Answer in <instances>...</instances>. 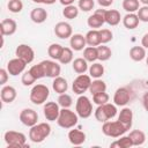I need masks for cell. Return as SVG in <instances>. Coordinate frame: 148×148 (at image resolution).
Wrapping results in <instances>:
<instances>
[{"label": "cell", "mask_w": 148, "mask_h": 148, "mask_svg": "<svg viewBox=\"0 0 148 148\" xmlns=\"http://www.w3.org/2000/svg\"><path fill=\"white\" fill-rule=\"evenodd\" d=\"M15 56L25 61L27 64H30L35 59V51L28 44H20L15 49Z\"/></svg>", "instance_id": "obj_9"}, {"label": "cell", "mask_w": 148, "mask_h": 148, "mask_svg": "<svg viewBox=\"0 0 148 148\" xmlns=\"http://www.w3.org/2000/svg\"><path fill=\"white\" fill-rule=\"evenodd\" d=\"M62 49L64 46H61L60 44L58 43H52L49 47H47V54L50 56L51 59L53 60H59V57L62 52Z\"/></svg>", "instance_id": "obj_34"}, {"label": "cell", "mask_w": 148, "mask_h": 148, "mask_svg": "<svg viewBox=\"0 0 148 148\" xmlns=\"http://www.w3.org/2000/svg\"><path fill=\"white\" fill-rule=\"evenodd\" d=\"M116 106H117L116 104H111V103H105V104L98 105L94 112L96 120H98L99 123H105V121L114 118L117 114Z\"/></svg>", "instance_id": "obj_6"}, {"label": "cell", "mask_w": 148, "mask_h": 148, "mask_svg": "<svg viewBox=\"0 0 148 148\" xmlns=\"http://www.w3.org/2000/svg\"><path fill=\"white\" fill-rule=\"evenodd\" d=\"M104 20H105V23H108L111 27H114V25H118L120 23L121 15L117 9H109V10L105 9Z\"/></svg>", "instance_id": "obj_23"}, {"label": "cell", "mask_w": 148, "mask_h": 148, "mask_svg": "<svg viewBox=\"0 0 148 148\" xmlns=\"http://www.w3.org/2000/svg\"><path fill=\"white\" fill-rule=\"evenodd\" d=\"M99 35H101V43L102 44H106V43L111 42L113 38V34L110 29H101Z\"/></svg>", "instance_id": "obj_45"}, {"label": "cell", "mask_w": 148, "mask_h": 148, "mask_svg": "<svg viewBox=\"0 0 148 148\" xmlns=\"http://www.w3.org/2000/svg\"><path fill=\"white\" fill-rule=\"evenodd\" d=\"M75 112L77 113V116L82 119H87L92 114V104L91 101L84 96V95H80L79 98L76 99V104H75Z\"/></svg>", "instance_id": "obj_7"}, {"label": "cell", "mask_w": 148, "mask_h": 148, "mask_svg": "<svg viewBox=\"0 0 148 148\" xmlns=\"http://www.w3.org/2000/svg\"><path fill=\"white\" fill-rule=\"evenodd\" d=\"M140 3H143V5H148V0H139Z\"/></svg>", "instance_id": "obj_53"}, {"label": "cell", "mask_w": 148, "mask_h": 148, "mask_svg": "<svg viewBox=\"0 0 148 148\" xmlns=\"http://www.w3.org/2000/svg\"><path fill=\"white\" fill-rule=\"evenodd\" d=\"M49 96H50V89L47 88V86H45L43 83H38L31 88L29 98H30L31 103H34L36 105H40L46 102Z\"/></svg>", "instance_id": "obj_4"}, {"label": "cell", "mask_w": 148, "mask_h": 148, "mask_svg": "<svg viewBox=\"0 0 148 148\" xmlns=\"http://www.w3.org/2000/svg\"><path fill=\"white\" fill-rule=\"evenodd\" d=\"M58 104L60 105V108H71L72 104H73V99H72V96L64 92V94H60L59 97H58Z\"/></svg>", "instance_id": "obj_39"}, {"label": "cell", "mask_w": 148, "mask_h": 148, "mask_svg": "<svg viewBox=\"0 0 148 148\" xmlns=\"http://www.w3.org/2000/svg\"><path fill=\"white\" fill-rule=\"evenodd\" d=\"M83 58L88 62H95L96 60H98L97 46H86L83 50Z\"/></svg>", "instance_id": "obj_30"}, {"label": "cell", "mask_w": 148, "mask_h": 148, "mask_svg": "<svg viewBox=\"0 0 148 148\" xmlns=\"http://www.w3.org/2000/svg\"><path fill=\"white\" fill-rule=\"evenodd\" d=\"M17 96V91L13 86H3L0 91V97L3 103H13Z\"/></svg>", "instance_id": "obj_18"}, {"label": "cell", "mask_w": 148, "mask_h": 148, "mask_svg": "<svg viewBox=\"0 0 148 148\" xmlns=\"http://www.w3.org/2000/svg\"><path fill=\"white\" fill-rule=\"evenodd\" d=\"M17 30V23L13 18H3L0 23L1 36H12Z\"/></svg>", "instance_id": "obj_17"}, {"label": "cell", "mask_w": 148, "mask_h": 148, "mask_svg": "<svg viewBox=\"0 0 148 148\" xmlns=\"http://www.w3.org/2000/svg\"><path fill=\"white\" fill-rule=\"evenodd\" d=\"M75 0H59V2L62 5V6H69V5H73Z\"/></svg>", "instance_id": "obj_52"}, {"label": "cell", "mask_w": 148, "mask_h": 148, "mask_svg": "<svg viewBox=\"0 0 148 148\" xmlns=\"http://www.w3.org/2000/svg\"><path fill=\"white\" fill-rule=\"evenodd\" d=\"M77 121H79V116L76 112L69 110V108L60 109V113L57 119V123L61 128H65V130L73 128L77 124Z\"/></svg>", "instance_id": "obj_2"}, {"label": "cell", "mask_w": 148, "mask_h": 148, "mask_svg": "<svg viewBox=\"0 0 148 148\" xmlns=\"http://www.w3.org/2000/svg\"><path fill=\"white\" fill-rule=\"evenodd\" d=\"M139 22H140V20H139V17H138V15L135 13H127L123 17V24L128 30L135 29L139 25Z\"/></svg>", "instance_id": "obj_24"}, {"label": "cell", "mask_w": 148, "mask_h": 148, "mask_svg": "<svg viewBox=\"0 0 148 148\" xmlns=\"http://www.w3.org/2000/svg\"><path fill=\"white\" fill-rule=\"evenodd\" d=\"M30 73L36 77V80L38 79H42V77H45V72H44V67L42 65V62L37 64V65H34L30 67Z\"/></svg>", "instance_id": "obj_41"}, {"label": "cell", "mask_w": 148, "mask_h": 148, "mask_svg": "<svg viewBox=\"0 0 148 148\" xmlns=\"http://www.w3.org/2000/svg\"><path fill=\"white\" fill-rule=\"evenodd\" d=\"M128 136L131 138L133 146H142L146 142V134L141 130H133V131H131Z\"/></svg>", "instance_id": "obj_28"}, {"label": "cell", "mask_w": 148, "mask_h": 148, "mask_svg": "<svg viewBox=\"0 0 148 148\" xmlns=\"http://www.w3.org/2000/svg\"><path fill=\"white\" fill-rule=\"evenodd\" d=\"M43 112L46 120L56 121L60 113V105L58 104V102H46L43 106Z\"/></svg>", "instance_id": "obj_11"}, {"label": "cell", "mask_w": 148, "mask_h": 148, "mask_svg": "<svg viewBox=\"0 0 148 148\" xmlns=\"http://www.w3.org/2000/svg\"><path fill=\"white\" fill-rule=\"evenodd\" d=\"M43 67H44V72H45V76L46 77H51L54 79L57 76H60L61 73V67L60 65L57 62V60H43L40 61Z\"/></svg>", "instance_id": "obj_12"}, {"label": "cell", "mask_w": 148, "mask_h": 148, "mask_svg": "<svg viewBox=\"0 0 148 148\" xmlns=\"http://www.w3.org/2000/svg\"><path fill=\"white\" fill-rule=\"evenodd\" d=\"M28 64L25 61H23L22 59L20 58H14V59H10L8 62H7V71L9 73V75L12 76H16L18 74H22L25 69V66Z\"/></svg>", "instance_id": "obj_13"}, {"label": "cell", "mask_w": 148, "mask_h": 148, "mask_svg": "<svg viewBox=\"0 0 148 148\" xmlns=\"http://www.w3.org/2000/svg\"><path fill=\"white\" fill-rule=\"evenodd\" d=\"M142 105H143L145 110L148 112V91H146L142 96Z\"/></svg>", "instance_id": "obj_49"}, {"label": "cell", "mask_w": 148, "mask_h": 148, "mask_svg": "<svg viewBox=\"0 0 148 148\" xmlns=\"http://www.w3.org/2000/svg\"><path fill=\"white\" fill-rule=\"evenodd\" d=\"M132 146H133V143L128 135H126V136L121 135V136H119V139H117L116 141H113L110 145L111 148H130Z\"/></svg>", "instance_id": "obj_31"}, {"label": "cell", "mask_w": 148, "mask_h": 148, "mask_svg": "<svg viewBox=\"0 0 148 148\" xmlns=\"http://www.w3.org/2000/svg\"><path fill=\"white\" fill-rule=\"evenodd\" d=\"M94 6H95L94 0H79V3H77L79 9H81L82 12H90L92 10Z\"/></svg>", "instance_id": "obj_44"}, {"label": "cell", "mask_w": 148, "mask_h": 148, "mask_svg": "<svg viewBox=\"0 0 148 148\" xmlns=\"http://www.w3.org/2000/svg\"><path fill=\"white\" fill-rule=\"evenodd\" d=\"M52 88L53 90L57 92V94H64L67 91L68 89V83H67V80L62 76H57L53 79V82H52Z\"/></svg>", "instance_id": "obj_26"}, {"label": "cell", "mask_w": 148, "mask_h": 148, "mask_svg": "<svg viewBox=\"0 0 148 148\" xmlns=\"http://www.w3.org/2000/svg\"><path fill=\"white\" fill-rule=\"evenodd\" d=\"M97 53H98V60H101V61H106L112 56L111 49L104 44H101L97 46Z\"/></svg>", "instance_id": "obj_35"}, {"label": "cell", "mask_w": 148, "mask_h": 148, "mask_svg": "<svg viewBox=\"0 0 148 148\" xmlns=\"http://www.w3.org/2000/svg\"><path fill=\"white\" fill-rule=\"evenodd\" d=\"M18 119H20V121H21L24 126L31 127V126H34V125L37 124V121H38V113H37L34 109L25 108V109H23V110L20 112Z\"/></svg>", "instance_id": "obj_10"}, {"label": "cell", "mask_w": 148, "mask_h": 148, "mask_svg": "<svg viewBox=\"0 0 148 148\" xmlns=\"http://www.w3.org/2000/svg\"><path fill=\"white\" fill-rule=\"evenodd\" d=\"M104 13H105V9H96V10L94 12V14L90 15V16L87 18V24H88V27L91 28V29H98V28H101V27L105 23Z\"/></svg>", "instance_id": "obj_14"}, {"label": "cell", "mask_w": 148, "mask_h": 148, "mask_svg": "<svg viewBox=\"0 0 148 148\" xmlns=\"http://www.w3.org/2000/svg\"><path fill=\"white\" fill-rule=\"evenodd\" d=\"M90 84H91V76L90 75L79 74L72 83V90L76 95H83L87 90H89Z\"/></svg>", "instance_id": "obj_8"}, {"label": "cell", "mask_w": 148, "mask_h": 148, "mask_svg": "<svg viewBox=\"0 0 148 148\" xmlns=\"http://www.w3.org/2000/svg\"><path fill=\"white\" fill-rule=\"evenodd\" d=\"M118 120L127 128L130 130L132 127V124H133V111L130 109V108H123L119 112V116H118Z\"/></svg>", "instance_id": "obj_20"}, {"label": "cell", "mask_w": 148, "mask_h": 148, "mask_svg": "<svg viewBox=\"0 0 148 148\" xmlns=\"http://www.w3.org/2000/svg\"><path fill=\"white\" fill-rule=\"evenodd\" d=\"M127 131L128 130L119 120H114V121L108 120V121L103 123V126H102L103 134L106 136H110V138H114V139L124 135Z\"/></svg>", "instance_id": "obj_3"}, {"label": "cell", "mask_w": 148, "mask_h": 148, "mask_svg": "<svg viewBox=\"0 0 148 148\" xmlns=\"http://www.w3.org/2000/svg\"><path fill=\"white\" fill-rule=\"evenodd\" d=\"M36 3H44V5H52L56 2V0H32Z\"/></svg>", "instance_id": "obj_51"}, {"label": "cell", "mask_w": 148, "mask_h": 148, "mask_svg": "<svg viewBox=\"0 0 148 148\" xmlns=\"http://www.w3.org/2000/svg\"><path fill=\"white\" fill-rule=\"evenodd\" d=\"M36 81V77L30 73V71H27V72H23L22 74V77H21V82L23 86L25 87H29V86H32Z\"/></svg>", "instance_id": "obj_43"}, {"label": "cell", "mask_w": 148, "mask_h": 148, "mask_svg": "<svg viewBox=\"0 0 148 148\" xmlns=\"http://www.w3.org/2000/svg\"><path fill=\"white\" fill-rule=\"evenodd\" d=\"M72 67H73V71L76 74H84L89 69L88 61L84 58H76V59H74L72 61Z\"/></svg>", "instance_id": "obj_27"}, {"label": "cell", "mask_w": 148, "mask_h": 148, "mask_svg": "<svg viewBox=\"0 0 148 148\" xmlns=\"http://www.w3.org/2000/svg\"><path fill=\"white\" fill-rule=\"evenodd\" d=\"M109 98L110 96L105 92V91H102V92H97V94H94L92 95V102L97 105H102V104H105L109 102Z\"/></svg>", "instance_id": "obj_42"}, {"label": "cell", "mask_w": 148, "mask_h": 148, "mask_svg": "<svg viewBox=\"0 0 148 148\" xmlns=\"http://www.w3.org/2000/svg\"><path fill=\"white\" fill-rule=\"evenodd\" d=\"M131 99L130 90L125 87H120L114 91L113 95V103L117 106H125Z\"/></svg>", "instance_id": "obj_16"}, {"label": "cell", "mask_w": 148, "mask_h": 148, "mask_svg": "<svg viewBox=\"0 0 148 148\" xmlns=\"http://www.w3.org/2000/svg\"><path fill=\"white\" fill-rule=\"evenodd\" d=\"M141 45L145 49H148V32L142 36V38H141Z\"/></svg>", "instance_id": "obj_50"}, {"label": "cell", "mask_w": 148, "mask_h": 148, "mask_svg": "<svg viewBox=\"0 0 148 148\" xmlns=\"http://www.w3.org/2000/svg\"><path fill=\"white\" fill-rule=\"evenodd\" d=\"M68 140L74 146H81L86 141V133L79 128H73L68 132Z\"/></svg>", "instance_id": "obj_21"}, {"label": "cell", "mask_w": 148, "mask_h": 148, "mask_svg": "<svg viewBox=\"0 0 148 148\" xmlns=\"http://www.w3.org/2000/svg\"><path fill=\"white\" fill-rule=\"evenodd\" d=\"M47 12L46 9H44L43 7H37V8H34L31 12H30V18L34 23H37V24H40V23H44L46 20H47Z\"/></svg>", "instance_id": "obj_22"}, {"label": "cell", "mask_w": 148, "mask_h": 148, "mask_svg": "<svg viewBox=\"0 0 148 148\" xmlns=\"http://www.w3.org/2000/svg\"><path fill=\"white\" fill-rule=\"evenodd\" d=\"M146 64H147V66H148V56L146 57Z\"/></svg>", "instance_id": "obj_54"}, {"label": "cell", "mask_w": 148, "mask_h": 148, "mask_svg": "<svg viewBox=\"0 0 148 148\" xmlns=\"http://www.w3.org/2000/svg\"><path fill=\"white\" fill-rule=\"evenodd\" d=\"M130 57L132 60L134 61H141L143 60L147 54H146V49L141 45V46H133L131 50H130Z\"/></svg>", "instance_id": "obj_29"}, {"label": "cell", "mask_w": 148, "mask_h": 148, "mask_svg": "<svg viewBox=\"0 0 148 148\" xmlns=\"http://www.w3.org/2000/svg\"><path fill=\"white\" fill-rule=\"evenodd\" d=\"M61 65H67L73 61V50L71 47H64L58 60Z\"/></svg>", "instance_id": "obj_38"}, {"label": "cell", "mask_w": 148, "mask_h": 148, "mask_svg": "<svg viewBox=\"0 0 148 148\" xmlns=\"http://www.w3.org/2000/svg\"><path fill=\"white\" fill-rule=\"evenodd\" d=\"M69 45L73 51H82L84 50L87 42H86V36L81 34H74L69 38Z\"/></svg>", "instance_id": "obj_19"}, {"label": "cell", "mask_w": 148, "mask_h": 148, "mask_svg": "<svg viewBox=\"0 0 148 148\" xmlns=\"http://www.w3.org/2000/svg\"><path fill=\"white\" fill-rule=\"evenodd\" d=\"M136 15L141 22H148V5H143L136 12Z\"/></svg>", "instance_id": "obj_46"}, {"label": "cell", "mask_w": 148, "mask_h": 148, "mask_svg": "<svg viewBox=\"0 0 148 148\" xmlns=\"http://www.w3.org/2000/svg\"><path fill=\"white\" fill-rule=\"evenodd\" d=\"M7 8L10 13H20L23 9V3L21 0H9L7 3Z\"/></svg>", "instance_id": "obj_40"}, {"label": "cell", "mask_w": 148, "mask_h": 148, "mask_svg": "<svg viewBox=\"0 0 148 148\" xmlns=\"http://www.w3.org/2000/svg\"><path fill=\"white\" fill-rule=\"evenodd\" d=\"M51 133V126L47 123H37L29 130V139L34 143L43 142Z\"/></svg>", "instance_id": "obj_1"}, {"label": "cell", "mask_w": 148, "mask_h": 148, "mask_svg": "<svg viewBox=\"0 0 148 148\" xmlns=\"http://www.w3.org/2000/svg\"><path fill=\"white\" fill-rule=\"evenodd\" d=\"M89 75L94 79H99L104 75V66L101 62H92V65H90L89 67Z\"/></svg>", "instance_id": "obj_32"}, {"label": "cell", "mask_w": 148, "mask_h": 148, "mask_svg": "<svg viewBox=\"0 0 148 148\" xmlns=\"http://www.w3.org/2000/svg\"><path fill=\"white\" fill-rule=\"evenodd\" d=\"M89 91L91 95L97 94V92H102V91H106V83L101 79H95L94 81H91V84L89 87Z\"/></svg>", "instance_id": "obj_33"}, {"label": "cell", "mask_w": 148, "mask_h": 148, "mask_svg": "<svg viewBox=\"0 0 148 148\" xmlns=\"http://www.w3.org/2000/svg\"><path fill=\"white\" fill-rule=\"evenodd\" d=\"M97 2H98V5L101 6V7H110L112 3H113V0H97Z\"/></svg>", "instance_id": "obj_48"}, {"label": "cell", "mask_w": 148, "mask_h": 148, "mask_svg": "<svg viewBox=\"0 0 148 148\" xmlns=\"http://www.w3.org/2000/svg\"><path fill=\"white\" fill-rule=\"evenodd\" d=\"M62 15L65 18L68 20H74L79 15V7L74 6V5H69V6H65V8L62 9Z\"/></svg>", "instance_id": "obj_37"}, {"label": "cell", "mask_w": 148, "mask_h": 148, "mask_svg": "<svg viewBox=\"0 0 148 148\" xmlns=\"http://www.w3.org/2000/svg\"><path fill=\"white\" fill-rule=\"evenodd\" d=\"M3 140L8 148H23L27 147V136L22 132L7 131L3 134Z\"/></svg>", "instance_id": "obj_5"}, {"label": "cell", "mask_w": 148, "mask_h": 148, "mask_svg": "<svg viewBox=\"0 0 148 148\" xmlns=\"http://www.w3.org/2000/svg\"><path fill=\"white\" fill-rule=\"evenodd\" d=\"M86 42L88 46H98L101 45V35L99 30L97 29H91L86 34Z\"/></svg>", "instance_id": "obj_25"}, {"label": "cell", "mask_w": 148, "mask_h": 148, "mask_svg": "<svg viewBox=\"0 0 148 148\" xmlns=\"http://www.w3.org/2000/svg\"><path fill=\"white\" fill-rule=\"evenodd\" d=\"M8 77H9V73H8L7 68H1L0 69V84L5 86L8 81Z\"/></svg>", "instance_id": "obj_47"}, {"label": "cell", "mask_w": 148, "mask_h": 148, "mask_svg": "<svg viewBox=\"0 0 148 148\" xmlns=\"http://www.w3.org/2000/svg\"><path fill=\"white\" fill-rule=\"evenodd\" d=\"M54 34H56V36H57L58 38H60V39L71 38L72 35H73L72 25H71L68 22H65V21L58 22V23L54 25Z\"/></svg>", "instance_id": "obj_15"}, {"label": "cell", "mask_w": 148, "mask_h": 148, "mask_svg": "<svg viewBox=\"0 0 148 148\" xmlns=\"http://www.w3.org/2000/svg\"><path fill=\"white\" fill-rule=\"evenodd\" d=\"M123 9L127 13H135L140 8V1L139 0H123Z\"/></svg>", "instance_id": "obj_36"}]
</instances>
